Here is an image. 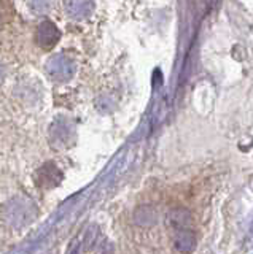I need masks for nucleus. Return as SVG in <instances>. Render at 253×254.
Instances as JSON below:
<instances>
[{
    "label": "nucleus",
    "instance_id": "obj_2",
    "mask_svg": "<svg viewBox=\"0 0 253 254\" xmlns=\"http://www.w3.org/2000/svg\"><path fill=\"white\" fill-rule=\"evenodd\" d=\"M74 135H75V127L70 119L59 116L51 123L50 137L54 145H66L70 138H74Z\"/></svg>",
    "mask_w": 253,
    "mask_h": 254
},
{
    "label": "nucleus",
    "instance_id": "obj_6",
    "mask_svg": "<svg viewBox=\"0 0 253 254\" xmlns=\"http://www.w3.org/2000/svg\"><path fill=\"white\" fill-rule=\"evenodd\" d=\"M3 76H5V71H3V67H2V64H0V83L3 81Z\"/></svg>",
    "mask_w": 253,
    "mask_h": 254
},
{
    "label": "nucleus",
    "instance_id": "obj_5",
    "mask_svg": "<svg viewBox=\"0 0 253 254\" xmlns=\"http://www.w3.org/2000/svg\"><path fill=\"white\" fill-rule=\"evenodd\" d=\"M54 0H27L29 8L35 14H45L53 8Z\"/></svg>",
    "mask_w": 253,
    "mask_h": 254
},
{
    "label": "nucleus",
    "instance_id": "obj_3",
    "mask_svg": "<svg viewBox=\"0 0 253 254\" xmlns=\"http://www.w3.org/2000/svg\"><path fill=\"white\" fill-rule=\"evenodd\" d=\"M61 32L56 27V24L50 19H45L40 22L37 29V45L43 50H51V48L59 42Z\"/></svg>",
    "mask_w": 253,
    "mask_h": 254
},
{
    "label": "nucleus",
    "instance_id": "obj_1",
    "mask_svg": "<svg viewBox=\"0 0 253 254\" xmlns=\"http://www.w3.org/2000/svg\"><path fill=\"white\" fill-rule=\"evenodd\" d=\"M75 62L67 58L66 54H54L46 61L45 71L53 81L56 83H67L75 75Z\"/></svg>",
    "mask_w": 253,
    "mask_h": 254
},
{
    "label": "nucleus",
    "instance_id": "obj_4",
    "mask_svg": "<svg viewBox=\"0 0 253 254\" xmlns=\"http://www.w3.org/2000/svg\"><path fill=\"white\" fill-rule=\"evenodd\" d=\"M64 8L72 19H84L94 11V0H66Z\"/></svg>",
    "mask_w": 253,
    "mask_h": 254
}]
</instances>
